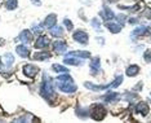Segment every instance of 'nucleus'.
<instances>
[{"label": "nucleus", "instance_id": "1", "mask_svg": "<svg viewBox=\"0 0 151 123\" xmlns=\"http://www.w3.org/2000/svg\"><path fill=\"white\" fill-rule=\"evenodd\" d=\"M40 93L44 98H47L50 102V97H54L57 95H54V87H53V79H50L48 75H44L43 78V83H42V90Z\"/></svg>", "mask_w": 151, "mask_h": 123}, {"label": "nucleus", "instance_id": "2", "mask_svg": "<svg viewBox=\"0 0 151 123\" xmlns=\"http://www.w3.org/2000/svg\"><path fill=\"white\" fill-rule=\"evenodd\" d=\"M91 115L94 121H102L106 115V108L101 104H94L91 108Z\"/></svg>", "mask_w": 151, "mask_h": 123}, {"label": "nucleus", "instance_id": "3", "mask_svg": "<svg viewBox=\"0 0 151 123\" xmlns=\"http://www.w3.org/2000/svg\"><path fill=\"white\" fill-rule=\"evenodd\" d=\"M58 84V88H60L62 92H65V93H73V92L76 91V86L73 83V80L71 82H57Z\"/></svg>", "mask_w": 151, "mask_h": 123}, {"label": "nucleus", "instance_id": "4", "mask_svg": "<svg viewBox=\"0 0 151 123\" xmlns=\"http://www.w3.org/2000/svg\"><path fill=\"white\" fill-rule=\"evenodd\" d=\"M74 40H76L78 43H80V44H83V46H85V44H88V40H89V36H88V34L83 31V30H76V31L74 33Z\"/></svg>", "mask_w": 151, "mask_h": 123}, {"label": "nucleus", "instance_id": "5", "mask_svg": "<svg viewBox=\"0 0 151 123\" xmlns=\"http://www.w3.org/2000/svg\"><path fill=\"white\" fill-rule=\"evenodd\" d=\"M37 71H39V67L35 66V65L27 64V65L23 66V73H25V75H27V77H30V78L35 77V75L37 74Z\"/></svg>", "mask_w": 151, "mask_h": 123}, {"label": "nucleus", "instance_id": "6", "mask_svg": "<svg viewBox=\"0 0 151 123\" xmlns=\"http://www.w3.org/2000/svg\"><path fill=\"white\" fill-rule=\"evenodd\" d=\"M149 110H150L149 104H146L145 101H141V102H138V104L136 105V111L139 113L141 115H147L149 114Z\"/></svg>", "mask_w": 151, "mask_h": 123}, {"label": "nucleus", "instance_id": "7", "mask_svg": "<svg viewBox=\"0 0 151 123\" xmlns=\"http://www.w3.org/2000/svg\"><path fill=\"white\" fill-rule=\"evenodd\" d=\"M56 22H57V16L56 14H49L45 17V20H44V23H43V27H48V29H50V27L56 26Z\"/></svg>", "mask_w": 151, "mask_h": 123}, {"label": "nucleus", "instance_id": "8", "mask_svg": "<svg viewBox=\"0 0 151 123\" xmlns=\"http://www.w3.org/2000/svg\"><path fill=\"white\" fill-rule=\"evenodd\" d=\"M49 44V39L45 36V35H40L39 38H37V40L35 42V48H39V49H42V48H45V47Z\"/></svg>", "mask_w": 151, "mask_h": 123}, {"label": "nucleus", "instance_id": "9", "mask_svg": "<svg viewBox=\"0 0 151 123\" xmlns=\"http://www.w3.org/2000/svg\"><path fill=\"white\" fill-rule=\"evenodd\" d=\"M68 57H80V59H88V57H91V53L87 52V51H73V52H70L67 54Z\"/></svg>", "mask_w": 151, "mask_h": 123}, {"label": "nucleus", "instance_id": "10", "mask_svg": "<svg viewBox=\"0 0 151 123\" xmlns=\"http://www.w3.org/2000/svg\"><path fill=\"white\" fill-rule=\"evenodd\" d=\"M53 48L54 51H56L57 53H65L66 52V49H67V46H66V43H63V42H54L53 43Z\"/></svg>", "mask_w": 151, "mask_h": 123}, {"label": "nucleus", "instance_id": "11", "mask_svg": "<svg viewBox=\"0 0 151 123\" xmlns=\"http://www.w3.org/2000/svg\"><path fill=\"white\" fill-rule=\"evenodd\" d=\"M105 26L111 31V34H118V33H120V30H122V26H120L119 23H114V22H106Z\"/></svg>", "mask_w": 151, "mask_h": 123}, {"label": "nucleus", "instance_id": "12", "mask_svg": "<svg viewBox=\"0 0 151 123\" xmlns=\"http://www.w3.org/2000/svg\"><path fill=\"white\" fill-rule=\"evenodd\" d=\"M19 39L23 42V44H29L32 40V34H31V31H29V30H25V31H22L21 35H19Z\"/></svg>", "mask_w": 151, "mask_h": 123}, {"label": "nucleus", "instance_id": "13", "mask_svg": "<svg viewBox=\"0 0 151 123\" xmlns=\"http://www.w3.org/2000/svg\"><path fill=\"white\" fill-rule=\"evenodd\" d=\"M138 71H139L138 65H129V66L127 67L125 73H127L128 77H136V75L138 74Z\"/></svg>", "mask_w": 151, "mask_h": 123}, {"label": "nucleus", "instance_id": "14", "mask_svg": "<svg viewBox=\"0 0 151 123\" xmlns=\"http://www.w3.org/2000/svg\"><path fill=\"white\" fill-rule=\"evenodd\" d=\"M16 52L21 57H29V54H30V51H29V48H27L25 44H23V46H17Z\"/></svg>", "mask_w": 151, "mask_h": 123}, {"label": "nucleus", "instance_id": "15", "mask_svg": "<svg viewBox=\"0 0 151 123\" xmlns=\"http://www.w3.org/2000/svg\"><path fill=\"white\" fill-rule=\"evenodd\" d=\"M52 57V54H50L49 52H37L32 56L34 60H37V61H43V60H48Z\"/></svg>", "mask_w": 151, "mask_h": 123}, {"label": "nucleus", "instance_id": "16", "mask_svg": "<svg viewBox=\"0 0 151 123\" xmlns=\"http://www.w3.org/2000/svg\"><path fill=\"white\" fill-rule=\"evenodd\" d=\"M149 33H151V27L138 26L132 34H133V35H145V34H149Z\"/></svg>", "mask_w": 151, "mask_h": 123}, {"label": "nucleus", "instance_id": "17", "mask_svg": "<svg viewBox=\"0 0 151 123\" xmlns=\"http://www.w3.org/2000/svg\"><path fill=\"white\" fill-rule=\"evenodd\" d=\"M102 17H105L106 20H112V18H115V14L112 13L110 9L107 8V7H104V11H102L101 13H99Z\"/></svg>", "mask_w": 151, "mask_h": 123}, {"label": "nucleus", "instance_id": "18", "mask_svg": "<svg viewBox=\"0 0 151 123\" xmlns=\"http://www.w3.org/2000/svg\"><path fill=\"white\" fill-rule=\"evenodd\" d=\"M50 34H52L53 36H62L63 30H62V27H60V26H53V27H50Z\"/></svg>", "mask_w": 151, "mask_h": 123}, {"label": "nucleus", "instance_id": "19", "mask_svg": "<svg viewBox=\"0 0 151 123\" xmlns=\"http://www.w3.org/2000/svg\"><path fill=\"white\" fill-rule=\"evenodd\" d=\"M104 100L106 102H111V101H115V100H118L119 98V95L118 93H115V92H111V93H107V95H105L104 97Z\"/></svg>", "mask_w": 151, "mask_h": 123}, {"label": "nucleus", "instance_id": "20", "mask_svg": "<svg viewBox=\"0 0 151 123\" xmlns=\"http://www.w3.org/2000/svg\"><path fill=\"white\" fill-rule=\"evenodd\" d=\"M13 62H14V56L11 54V53H5L4 54V65H5V66L9 67Z\"/></svg>", "mask_w": 151, "mask_h": 123}, {"label": "nucleus", "instance_id": "21", "mask_svg": "<svg viewBox=\"0 0 151 123\" xmlns=\"http://www.w3.org/2000/svg\"><path fill=\"white\" fill-rule=\"evenodd\" d=\"M91 69H92V74H94L97 70H99V59L98 57H94L91 62Z\"/></svg>", "mask_w": 151, "mask_h": 123}, {"label": "nucleus", "instance_id": "22", "mask_svg": "<svg viewBox=\"0 0 151 123\" xmlns=\"http://www.w3.org/2000/svg\"><path fill=\"white\" fill-rule=\"evenodd\" d=\"M65 64L66 65H81V61L78 60V57H75V59H70V57H66V59L63 60Z\"/></svg>", "mask_w": 151, "mask_h": 123}, {"label": "nucleus", "instance_id": "23", "mask_svg": "<svg viewBox=\"0 0 151 123\" xmlns=\"http://www.w3.org/2000/svg\"><path fill=\"white\" fill-rule=\"evenodd\" d=\"M76 114L80 118H85L88 115V109H83V108H76Z\"/></svg>", "mask_w": 151, "mask_h": 123}, {"label": "nucleus", "instance_id": "24", "mask_svg": "<svg viewBox=\"0 0 151 123\" xmlns=\"http://www.w3.org/2000/svg\"><path fill=\"white\" fill-rule=\"evenodd\" d=\"M17 0H8L6 1V8L9 9V11H13V9H16L17 8Z\"/></svg>", "mask_w": 151, "mask_h": 123}, {"label": "nucleus", "instance_id": "25", "mask_svg": "<svg viewBox=\"0 0 151 123\" xmlns=\"http://www.w3.org/2000/svg\"><path fill=\"white\" fill-rule=\"evenodd\" d=\"M52 69L54 70V71H58V73H67V69L65 66H61V65H53L52 66Z\"/></svg>", "mask_w": 151, "mask_h": 123}, {"label": "nucleus", "instance_id": "26", "mask_svg": "<svg viewBox=\"0 0 151 123\" xmlns=\"http://www.w3.org/2000/svg\"><path fill=\"white\" fill-rule=\"evenodd\" d=\"M71 80H73V78L70 75H60L57 78V82H71Z\"/></svg>", "mask_w": 151, "mask_h": 123}, {"label": "nucleus", "instance_id": "27", "mask_svg": "<svg viewBox=\"0 0 151 123\" xmlns=\"http://www.w3.org/2000/svg\"><path fill=\"white\" fill-rule=\"evenodd\" d=\"M143 59H145L146 62H151V49H147L145 54H143Z\"/></svg>", "mask_w": 151, "mask_h": 123}, {"label": "nucleus", "instance_id": "28", "mask_svg": "<svg viewBox=\"0 0 151 123\" xmlns=\"http://www.w3.org/2000/svg\"><path fill=\"white\" fill-rule=\"evenodd\" d=\"M63 23H65V26L67 27V30H73V23H71L70 20L65 18V20H63Z\"/></svg>", "mask_w": 151, "mask_h": 123}, {"label": "nucleus", "instance_id": "29", "mask_svg": "<svg viewBox=\"0 0 151 123\" xmlns=\"http://www.w3.org/2000/svg\"><path fill=\"white\" fill-rule=\"evenodd\" d=\"M92 26H93L94 29H99V26H101V25H99V21H98L97 18H93V20H92Z\"/></svg>", "mask_w": 151, "mask_h": 123}, {"label": "nucleus", "instance_id": "30", "mask_svg": "<svg viewBox=\"0 0 151 123\" xmlns=\"http://www.w3.org/2000/svg\"><path fill=\"white\" fill-rule=\"evenodd\" d=\"M118 20L120 21V23H123V22H124L125 20H127V17H125L124 14H120V16H118Z\"/></svg>", "mask_w": 151, "mask_h": 123}, {"label": "nucleus", "instance_id": "31", "mask_svg": "<svg viewBox=\"0 0 151 123\" xmlns=\"http://www.w3.org/2000/svg\"><path fill=\"white\" fill-rule=\"evenodd\" d=\"M34 31H35L36 34H40L42 33V27L40 26H34Z\"/></svg>", "mask_w": 151, "mask_h": 123}, {"label": "nucleus", "instance_id": "32", "mask_svg": "<svg viewBox=\"0 0 151 123\" xmlns=\"http://www.w3.org/2000/svg\"><path fill=\"white\" fill-rule=\"evenodd\" d=\"M145 16L147 18H151V9H146L145 11Z\"/></svg>", "mask_w": 151, "mask_h": 123}, {"label": "nucleus", "instance_id": "33", "mask_svg": "<svg viewBox=\"0 0 151 123\" xmlns=\"http://www.w3.org/2000/svg\"><path fill=\"white\" fill-rule=\"evenodd\" d=\"M129 22L134 25V23H137V22H138V20H137V18H130V20H129Z\"/></svg>", "mask_w": 151, "mask_h": 123}, {"label": "nucleus", "instance_id": "34", "mask_svg": "<svg viewBox=\"0 0 151 123\" xmlns=\"http://www.w3.org/2000/svg\"><path fill=\"white\" fill-rule=\"evenodd\" d=\"M97 40H98V42H99V43H102V44H104V39H102V38H98V39H97Z\"/></svg>", "mask_w": 151, "mask_h": 123}, {"label": "nucleus", "instance_id": "35", "mask_svg": "<svg viewBox=\"0 0 151 123\" xmlns=\"http://www.w3.org/2000/svg\"><path fill=\"white\" fill-rule=\"evenodd\" d=\"M32 1H34V4H35V1H36V4H37V5L40 4V3H39V0H32Z\"/></svg>", "mask_w": 151, "mask_h": 123}, {"label": "nucleus", "instance_id": "36", "mask_svg": "<svg viewBox=\"0 0 151 123\" xmlns=\"http://www.w3.org/2000/svg\"><path fill=\"white\" fill-rule=\"evenodd\" d=\"M109 1H111V3H114V1H115V0H109Z\"/></svg>", "mask_w": 151, "mask_h": 123}, {"label": "nucleus", "instance_id": "37", "mask_svg": "<svg viewBox=\"0 0 151 123\" xmlns=\"http://www.w3.org/2000/svg\"><path fill=\"white\" fill-rule=\"evenodd\" d=\"M0 66H1V61H0Z\"/></svg>", "mask_w": 151, "mask_h": 123}, {"label": "nucleus", "instance_id": "38", "mask_svg": "<svg viewBox=\"0 0 151 123\" xmlns=\"http://www.w3.org/2000/svg\"><path fill=\"white\" fill-rule=\"evenodd\" d=\"M150 95H151V93H150Z\"/></svg>", "mask_w": 151, "mask_h": 123}]
</instances>
